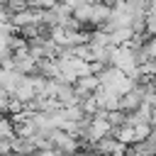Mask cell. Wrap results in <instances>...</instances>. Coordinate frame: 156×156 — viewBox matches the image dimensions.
Masks as SVG:
<instances>
[{
	"mask_svg": "<svg viewBox=\"0 0 156 156\" xmlns=\"http://www.w3.org/2000/svg\"><path fill=\"white\" fill-rule=\"evenodd\" d=\"M119 98H122V95H117V93H112V90H105V88H100V90L95 93L98 107L105 110V112H117V110H119Z\"/></svg>",
	"mask_w": 156,
	"mask_h": 156,
	"instance_id": "obj_2",
	"label": "cell"
},
{
	"mask_svg": "<svg viewBox=\"0 0 156 156\" xmlns=\"http://www.w3.org/2000/svg\"><path fill=\"white\" fill-rule=\"evenodd\" d=\"M88 2H93V0H63V5L71 10V12H76L78 7H83V5H88Z\"/></svg>",
	"mask_w": 156,
	"mask_h": 156,
	"instance_id": "obj_6",
	"label": "cell"
},
{
	"mask_svg": "<svg viewBox=\"0 0 156 156\" xmlns=\"http://www.w3.org/2000/svg\"><path fill=\"white\" fill-rule=\"evenodd\" d=\"M95 149L102 156H124V144L117 136H105V139L95 141Z\"/></svg>",
	"mask_w": 156,
	"mask_h": 156,
	"instance_id": "obj_1",
	"label": "cell"
},
{
	"mask_svg": "<svg viewBox=\"0 0 156 156\" xmlns=\"http://www.w3.org/2000/svg\"><path fill=\"white\" fill-rule=\"evenodd\" d=\"M56 2L58 0H29V7H34V10H51Z\"/></svg>",
	"mask_w": 156,
	"mask_h": 156,
	"instance_id": "obj_4",
	"label": "cell"
},
{
	"mask_svg": "<svg viewBox=\"0 0 156 156\" xmlns=\"http://www.w3.org/2000/svg\"><path fill=\"white\" fill-rule=\"evenodd\" d=\"M146 34L149 37H156V12H149L146 15Z\"/></svg>",
	"mask_w": 156,
	"mask_h": 156,
	"instance_id": "obj_5",
	"label": "cell"
},
{
	"mask_svg": "<svg viewBox=\"0 0 156 156\" xmlns=\"http://www.w3.org/2000/svg\"><path fill=\"white\" fill-rule=\"evenodd\" d=\"M12 154V139H0V156Z\"/></svg>",
	"mask_w": 156,
	"mask_h": 156,
	"instance_id": "obj_7",
	"label": "cell"
},
{
	"mask_svg": "<svg viewBox=\"0 0 156 156\" xmlns=\"http://www.w3.org/2000/svg\"><path fill=\"white\" fill-rule=\"evenodd\" d=\"M7 110H12V93L0 88V112H7Z\"/></svg>",
	"mask_w": 156,
	"mask_h": 156,
	"instance_id": "obj_3",
	"label": "cell"
},
{
	"mask_svg": "<svg viewBox=\"0 0 156 156\" xmlns=\"http://www.w3.org/2000/svg\"><path fill=\"white\" fill-rule=\"evenodd\" d=\"M71 156H93V154H85V151H80V154H78V151H76V154H71Z\"/></svg>",
	"mask_w": 156,
	"mask_h": 156,
	"instance_id": "obj_8",
	"label": "cell"
}]
</instances>
